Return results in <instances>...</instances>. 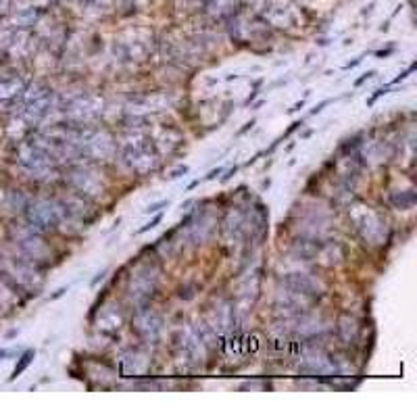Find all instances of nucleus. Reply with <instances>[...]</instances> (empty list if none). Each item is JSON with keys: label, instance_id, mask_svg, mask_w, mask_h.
I'll return each mask as SVG.
<instances>
[{"label": "nucleus", "instance_id": "nucleus-8", "mask_svg": "<svg viewBox=\"0 0 417 417\" xmlns=\"http://www.w3.org/2000/svg\"><path fill=\"white\" fill-rule=\"evenodd\" d=\"M373 75H375V71H367V73H363V75H361V78H359V80L355 82V86L359 88L361 84H365V82H367V80H371V78H373Z\"/></svg>", "mask_w": 417, "mask_h": 417}, {"label": "nucleus", "instance_id": "nucleus-3", "mask_svg": "<svg viewBox=\"0 0 417 417\" xmlns=\"http://www.w3.org/2000/svg\"><path fill=\"white\" fill-rule=\"evenodd\" d=\"M390 200L394 203L396 209H411L415 205V194L411 190H407V192H400V194H392Z\"/></svg>", "mask_w": 417, "mask_h": 417}, {"label": "nucleus", "instance_id": "nucleus-7", "mask_svg": "<svg viewBox=\"0 0 417 417\" xmlns=\"http://www.w3.org/2000/svg\"><path fill=\"white\" fill-rule=\"evenodd\" d=\"M167 205H169V200H159V203L146 207V209H144V213H157V211H161L163 207H167Z\"/></svg>", "mask_w": 417, "mask_h": 417}, {"label": "nucleus", "instance_id": "nucleus-12", "mask_svg": "<svg viewBox=\"0 0 417 417\" xmlns=\"http://www.w3.org/2000/svg\"><path fill=\"white\" fill-rule=\"evenodd\" d=\"M327 105H330V100H321V103H319L317 107H315V109L311 111V115H317V113H319V111H321L323 107H327Z\"/></svg>", "mask_w": 417, "mask_h": 417}, {"label": "nucleus", "instance_id": "nucleus-6", "mask_svg": "<svg viewBox=\"0 0 417 417\" xmlns=\"http://www.w3.org/2000/svg\"><path fill=\"white\" fill-rule=\"evenodd\" d=\"M161 219H163V215L159 213V215H157V217H155V219H150L148 223H144V225L140 227V230H136V234H138V236H140V234H146L148 230H153V227H155V225H157V223H159Z\"/></svg>", "mask_w": 417, "mask_h": 417}, {"label": "nucleus", "instance_id": "nucleus-2", "mask_svg": "<svg viewBox=\"0 0 417 417\" xmlns=\"http://www.w3.org/2000/svg\"><path fill=\"white\" fill-rule=\"evenodd\" d=\"M338 332H340V336H342L344 342L352 344L359 338V323H357V319L350 317V315H344V317L338 321Z\"/></svg>", "mask_w": 417, "mask_h": 417}, {"label": "nucleus", "instance_id": "nucleus-17", "mask_svg": "<svg viewBox=\"0 0 417 417\" xmlns=\"http://www.w3.org/2000/svg\"><path fill=\"white\" fill-rule=\"evenodd\" d=\"M105 273H107V271H100V273H98V277H94V280H92V286H96L100 280H103V277H105Z\"/></svg>", "mask_w": 417, "mask_h": 417}, {"label": "nucleus", "instance_id": "nucleus-11", "mask_svg": "<svg viewBox=\"0 0 417 417\" xmlns=\"http://www.w3.org/2000/svg\"><path fill=\"white\" fill-rule=\"evenodd\" d=\"M382 94H386V88H382V90H377V92H375V94H373V96H371V98L367 100V105H373V103H375V100H377V98H380Z\"/></svg>", "mask_w": 417, "mask_h": 417}, {"label": "nucleus", "instance_id": "nucleus-15", "mask_svg": "<svg viewBox=\"0 0 417 417\" xmlns=\"http://www.w3.org/2000/svg\"><path fill=\"white\" fill-rule=\"evenodd\" d=\"M302 107H305V100H300V103H296L292 109H290V113H294V111H300Z\"/></svg>", "mask_w": 417, "mask_h": 417}, {"label": "nucleus", "instance_id": "nucleus-10", "mask_svg": "<svg viewBox=\"0 0 417 417\" xmlns=\"http://www.w3.org/2000/svg\"><path fill=\"white\" fill-rule=\"evenodd\" d=\"M184 173H188V167H186V165H182V167H178V169H175V171L171 173V180H178V178H182Z\"/></svg>", "mask_w": 417, "mask_h": 417}, {"label": "nucleus", "instance_id": "nucleus-4", "mask_svg": "<svg viewBox=\"0 0 417 417\" xmlns=\"http://www.w3.org/2000/svg\"><path fill=\"white\" fill-rule=\"evenodd\" d=\"M34 355H36V350H34V348H28V350L23 352V355H21V359H19V363H17V367L13 369V375H11V380H15V377H19V375H21L25 369L30 367V363L34 361Z\"/></svg>", "mask_w": 417, "mask_h": 417}, {"label": "nucleus", "instance_id": "nucleus-9", "mask_svg": "<svg viewBox=\"0 0 417 417\" xmlns=\"http://www.w3.org/2000/svg\"><path fill=\"white\" fill-rule=\"evenodd\" d=\"M221 171H223V167H217V169H213V171H209V175H205V178L200 180V182H207V180H215V178H217V175H219Z\"/></svg>", "mask_w": 417, "mask_h": 417}, {"label": "nucleus", "instance_id": "nucleus-18", "mask_svg": "<svg viewBox=\"0 0 417 417\" xmlns=\"http://www.w3.org/2000/svg\"><path fill=\"white\" fill-rule=\"evenodd\" d=\"M11 355V350H0V359H5V357H9Z\"/></svg>", "mask_w": 417, "mask_h": 417}, {"label": "nucleus", "instance_id": "nucleus-13", "mask_svg": "<svg viewBox=\"0 0 417 417\" xmlns=\"http://www.w3.org/2000/svg\"><path fill=\"white\" fill-rule=\"evenodd\" d=\"M300 125H302V121H294V123H292V125H290V128H288V132H286L284 136H290V134H292L294 130H298V128H300Z\"/></svg>", "mask_w": 417, "mask_h": 417}, {"label": "nucleus", "instance_id": "nucleus-16", "mask_svg": "<svg viewBox=\"0 0 417 417\" xmlns=\"http://www.w3.org/2000/svg\"><path fill=\"white\" fill-rule=\"evenodd\" d=\"M236 171H238V167H234V169H230V171H227V175H223V182H227V180H230V178H232V175H234Z\"/></svg>", "mask_w": 417, "mask_h": 417}, {"label": "nucleus", "instance_id": "nucleus-5", "mask_svg": "<svg viewBox=\"0 0 417 417\" xmlns=\"http://www.w3.org/2000/svg\"><path fill=\"white\" fill-rule=\"evenodd\" d=\"M155 317H157V315L150 313V325H155V334H153V336L157 338V334H159V330H161V319H155ZM136 330L144 336V334H146V330H148V323H142L140 319H136Z\"/></svg>", "mask_w": 417, "mask_h": 417}, {"label": "nucleus", "instance_id": "nucleus-1", "mask_svg": "<svg viewBox=\"0 0 417 417\" xmlns=\"http://www.w3.org/2000/svg\"><path fill=\"white\" fill-rule=\"evenodd\" d=\"M30 221L34 227H55L61 221V211L50 203H36L30 207Z\"/></svg>", "mask_w": 417, "mask_h": 417}, {"label": "nucleus", "instance_id": "nucleus-14", "mask_svg": "<svg viewBox=\"0 0 417 417\" xmlns=\"http://www.w3.org/2000/svg\"><path fill=\"white\" fill-rule=\"evenodd\" d=\"M252 125H255V121H248V123H244V128H242V130L238 132V136H242V134H246V132H248V130L252 128Z\"/></svg>", "mask_w": 417, "mask_h": 417}]
</instances>
